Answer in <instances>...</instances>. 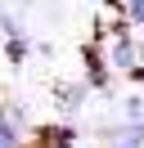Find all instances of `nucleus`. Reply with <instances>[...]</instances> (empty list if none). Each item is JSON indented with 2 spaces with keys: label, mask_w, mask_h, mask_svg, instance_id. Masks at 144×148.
<instances>
[{
  "label": "nucleus",
  "mask_w": 144,
  "mask_h": 148,
  "mask_svg": "<svg viewBox=\"0 0 144 148\" xmlns=\"http://www.w3.org/2000/svg\"><path fill=\"white\" fill-rule=\"evenodd\" d=\"M108 63H113V72H126V76H135L140 72V36H113L108 40Z\"/></svg>",
  "instance_id": "1"
},
{
  "label": "nucleus",
  "mask_w": 144,
  "mask_h": 148,
  "mask_svg": "<svg viewBox=\"0 0 144 148\" xmlns=\"http://www.w3.org/2000/svg\"><path fill=\"white\" fill-rule=\"evenodd\" d=\"M126 18H131L135 27H144V0H126Z\"/></svg>",
  "instance_id": "3"
},
{
  "label": "nucleus",
  "mask_w": 144,
  "mask_h": 148,
  "mask_svg": "<svg viewBox=\"0 0 144 148\" xmlns=\"http://www.w3.org/2000/svg\"><path fill=\"white\" fill-rule=\"evenodd\" d=\"M90 90H95L90 81H72V85H63V94H59V108L68 112V117H72V112H81V103L90 99Z\"/></svg>",
  "instance_id": "2"
},
{
  "label": "nucleus",
  "mask_w": 144,
  "mask_h": 148,
  "mask_svg": "<svg viewBox=\"0 0 144 148\" xmlns=\"http://www.w3.org/2000/svg\"><path fill=\"white\" fill-rule=\"evenodd\" d=\"M113 148H144V144H135V139H122V144H113Z\"/></svg>",
  "instance_id": "4"
}]
</instances>
